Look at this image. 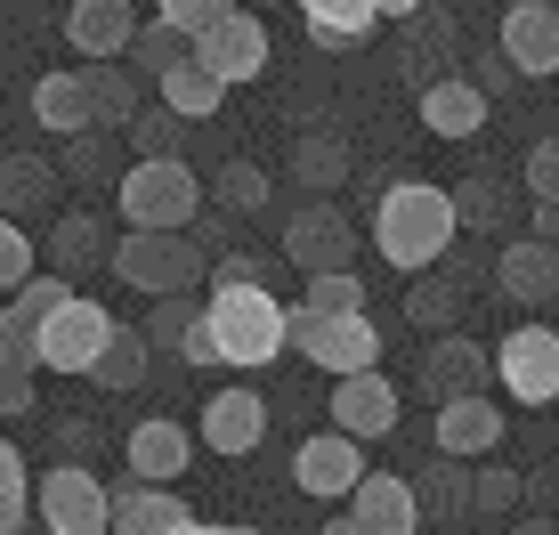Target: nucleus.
Segmentation results:
<instances>
[{
    "mask_svg": "<svg viewBox=\"0 0 559 535\" xmlns=\"http://www.w3.org/2000/svg\"><path fill=\"white\" fill-rule=\"evenodd\" d=\"M454 203H447V187H430V179H397V187H381V203H373V252L390 260V268H406V276H421V268H438L454 252Z\"/></svg>",
    "mask_w": 559,
    "mask_h": 535,
    "instance_id": "nucleus-1",
    "label": "nucleus"
},
{
    "mask_svg": "<svg viewBox=\"0 0 559 535\" xmlns=\"http://www.w3.org/2000/svg\"><path fill=\"white\" fill-rule=\"evenodd\" d=\"M203 333H211V349H219V366L260 373V366L284 357V300L267 293V284H211Z\"/></svg>",
    "mask_w": 559,
    "mask_h": 535,
    "instance_id": "nucleus-2",
    "label": "nucleus"
},
{
    "mask_svg": "<svg viewBox=\"0 0 559 535\" xmlns=\"http://www.w3.org/2000/svg\"><path fill=\"white\" fill-rule=\"evenodd\" d=\"M195 212H203V179L187 170V155L130 163L122 170V219H130V236H187Z\"/></svg>",
    "mask_w": 559,
    "mask_h": 535,
    "instance_id": "nucleus-3",
    "label": "nucleus"
},
{
    "mask_svg": "<svg viewBox=\"0 0 559 535\" xmlns=\"http://www.w3.org/2000/svg\"><path fill=\"white\" fill-rule=\"evenodd\" d=\"M106 260H114V276H122L130 293H146V300L195 293L203 268H211V252H195L187 236H122V243H106Z\"/></svg>",
    "mask_w": 559,
    "mask_h": 535,
    "instance_id": "nucleus-4",
    "label": "nucleus"
},
{
    "mask_svg": "<svg viewBox=\"0 0 559 535\" xmlns=\"http://www.w3.org/2000/svg\"><path fill=\"white\" fill-rule=\"evenodd\" d=\"M487 381H503V397L511 406H551L559 397V341H551V324H511L503 341L487 349Z\"/></svg>",
    "mask_w": 559,
    "mask_h": 535,
    "instance_id": "nucleus-5",
    "label": "nucleus"
},
{
    "mask_svg": "<svg viewBox=\"0 0 559 535\" xmlns=\"http://www.w3.org/2000/svg\"><path fill=\"white\" fill-rule=\"evenodd\" d=\"M284 349H300L308 366H324L333 381H349V373H381V333H373V317H333V324H308L284 309Z\"/></svg>",
    "mask_w": 559,
    "mask_h": 535,
    "instance_id": "nucleus-6",
    "label": "nucleus"
},
{
    "mask_svg": "<svg viewBox=\"0 0 559 535\" xmlns=\"http://www.w3.org/2000/svg\"><path fill=\"white\" fill-rule=\"evenodd\" d=\"M106 333H114V309H98L90 293H73L66 309H49V317H41V333H33V366L82 381V373H90V357L106 349Z\"/></svg>",
    "mask_w": 559,
    "mask_h": 535,
    "instance_id": "nucleus-7",
    "label": "nucleus"
},
{
    "mask_svg": "<svg viewBox=\"0 0 559 535\" xmlns=\"http://www.w3.org/2000/svg\"><path fill=\"white\" fill-rule=\"evenodd\" d=\"M187 57H195V66H203L219 90L260 82V73H267V25H260L252 9H227L219 25H203L195 41H187Z\"/></svg>",
    "mask_w": 559,
    "mask_h": 535,
    "instance_id": "nucleus-8",
    "label": "nucleus"
},
{
    "mask_svg": "<svg viewBox=\"0 0 559 535\" xmlns=\"http://www.w3.org/2000/svg\"><path fill=\"white\" fill-rule=\"evenodd\" d=\"M33 520L49 535H106V487L90 463H57L33 479Z\"/></svg>",
    "mask_w": 559,
    "mask_h": 535,
    "instance_id": "nucleus-9",
    "label": "nucleus"
},
{
    "mask_svg": "<svg viewBox=\"0 0 559 535\" xmlns=\"http://www.w3.org/2000/svg\"><path fill=\"white\" fill-rule=\"evenodd\" d=\"M284 260H293L300 276H349L357 227L341 219L333 203H308V212H293V227H284Z\"/></svg>",
    "mask_w": 559,
    "mask_h": 535,
    "instance_id": "nucleus-10",
    "label": "nucleus"
},
{
    "mask_svg": "<svg viewBox=\"0 0 559 535\" xmlns=\"http://www.w3.org/2000/svg\"><path fill=\"white\" fill-rule=\"evenodd\" d=\"M495 57H503V73L551 82V73H559V16H551V0H519V9H503Z\"/></svg>",
    "mask_w": 559,
    "mask_h": 535,
    "instance_id": "nucleus-11",
    "label": "nucleus"
},
{
    "mask_svg": "<svg viewBox=\"0 0 559 535\" xmlns=\"http://www.w3.org/2000/svg\"><path fill=\"white\" fill-rule=\"evenodd\" d=\"M397 381L390 373H349V381H333V430L349 438V447H373V438H390L397 430Z\"/></svg>",
    "mask_w": 559,
    "mask_h": 535,
    "instance_id": "nucleus-12",
    "label": "nucleus"
},
{
    "mask_svg": "<svg viewBox=\"0 0 559 535\" xmlns=\"http://www.w3.org/2000/svg\"><path fill=\"white\" fill-rule=\"evenodd\" d=\"M357 479H365V447H349L341 430L300 438V454H293V487H300V495H317V503H341Z\"/></svg>",
    "mask_w": 559,
    "mask_h": 535,
    "instance_id": "nucleus-13",
    "label": "nucleus"
},
{
    "mask_svg": "<svg viewBox=\"0 0 559 535\" xmlns=\"http://www.w3.org/2000/svg\"><path fill=\"white\" fill-rule=\"evenodd\" d=\"M430 447L447 454V463H487V454H503V406H495V397H454V406H438Z\"/></svg>",
    "mask_w": 559,
    "mask_h": 535,
    "instance_id": "nucleus-14",
    "label": "nucleus"
},
{
    "mask_svg": "<svg viewBox=\"0 0 559 535\" xmlns=\"http://www.w3.org/2000/svg\"><path fill=\"white\" fill-rule=\"evenodd\" d=\"M471 260H462V252H447V260H438V268H421V276H414V293H406V317L421 324V333H454V324H462V309H471Z\"/></svg>",
    "mask_w": 559,
    "mask_h": 535,
    "instance_id": "nucleus-15",
    "label": "nucleus"
},
{
    "mask_svg": "<svg viewBox=\"0 0 559 535\" xmlns=\"http://www.w3.org/2000/svg\"><path fill=\"white\" fill-rule=\"evenodd\" d=\"M421 390L430 406H454V397H487V341L471 333H438L430 357H421Z\"/></svg>",
    "mask_w": 559,
    "mask_h": 535,
    "instance_id": "nucleus-16",
    "label": "nucleus"
},
{
    "mask_svg": "<svg viewBox=\"0 0 559 535\" xmlns=\"http://www.w3.org/2000/svg\"><path fill=\"white\" fill-rule=\"evenodd\" d=\"M122 454H130V471H139V487H179L187 463H195V438L170 423V414H146V423L122 438Z\"/></svg>",
    "mask_w": 559,
    "mask_h": 535,
    "instance_id": "nucleus-17",
    "label": "nucleus"
},
{
    "mask_svg": "<svg viewBox=\"0 0 559 535\" xmlns=\"http://www.w3.org/2000/svg\"><path fill=\"white\" fill-rule=\"evenodd\" d=\"M487 284L511 300V309H551V293H559V260H551V243H503L487 268Z\"/></svg>",
    "mask_w": 559,
    "mask_h": 535,
    "instance_id": "nucleus-18",
    "label": "nucleus"
},
{
    "mask_svg": "<svg viewBox=\"0 0 559 535\" xmlns=\"http://www.w3.org/2000/svg\"><path fill=\"white\" fill-rule=\"evenodd\" d=\"M260 438H267V397L243 390V381H227V390L203 406V447H211V454H236V463H243Z\"/></svg>",
    "mask_w": 559,
    "mask_h": 535,
    "instance_id": "nucleus-19",
    "label": "nucleus"
},
{
    "mask_svg": "<svg viewBox=\"0 0 559 535\" xmlns=\"http://www.w3.org/2000/svg\"><path fill=\"white\" fill-rule=\"evenodd\" d=\"M349 503V520L365 535H421V511H414V487L397 479V471H365V479L341 495Z\"/></svg>",
    "mask_w": 559,
    "mask_h": 535,
    "instance_id": "nucleus-20",
    "label": "nucleus"
},
{
    "mask_svg": "<svg viewBox=\"0 0 559 535\" xmlns=\"http://www.w3.org/2000/svg\"><path fill=\"white\" fill-rule=\"evenodd\" d=\"M195 511L179 503V487H114L106 495V535H179Z\"/></svg>",
    "mask_w": 559,
    "mask_h": 535,
    "instance_id": "nucleus-21",
    "label": "nucleus"
},
{
    "mask_svg": "<svg viewBox=\"0 0 559 535\" xmlns=\"http://www.w3.org/2000/svg\"><path fill=\"white\" fill-rule=\"evenodd\" d=\"M130 33H139L130 0H73V9H66V41L82 49L90 66H114V57L130 49Z\"/></svg>",
    "mask_w": 559,
    "mask_h": 535,
    "instance_id": "nucleus-22",
    "label": "nucleus"
},
{
    "mask_svg": "<svg viewBox=\"0 0 559 535\" xmlns=\"http://www.w3.org/2000/svg\"><path fill=\"white\" fill-rule=\"evenodd\" d=\"M414 106H421V130H430V139H478V130H487V98H478L462 73L454 82H430Z\"/></svg>",
    "mask_w": 559,
    "mask_h": 535,
    "instance_id": "nucleus-23",
    "label": "nucleus"
},
{
    "mask_svg": "<svg viewBox=\"0 0 559 535\" xmlns=\"http://www.w3.org/2000/svg\"><path fill=\"white\" fill-rule=\"evenodd\" d=\"M82 98H90V130H122L146 106V82L114 57V66H82Z\"/></svg>",
    "mask_w": 559,
    "mask_h": 535,
    "instance_id": "nucleus-24",
    "label": "nucleus"
},
{
    "mask_svg": "<svg viewBox=\"0 0 559 535\" xmlns=\"http://www.w3.org/2000/svg\"><path fill=\"white\" fill-rule=\"evenodd\" d=\"M90 268H106V227L90 219V212L49 219V276H57V284H82Z\"/></svg>",
    "mask_w": 559,
    "mask_h": 535,
    "instance_id": "nucleus-25",
    "label": "nucleus"
},
{
    "mask_svg": "<svg viewBox=\"0 0 559 535\" xmlns=\"http://www.w3.org/2000/svg\"><path fill=\"white\" fill-rule=\"evenodd\" d=\"M154 90H163V98H154V106H163V114H170V122H179V130H187V122H211V114L227 106V90L211 82V73L195 66V57H179V66H170V73H163V82H154Z\"/></svg>",
    "mask_w": 559,
    "mask_h": 535,
    "instance_id": "nucleus-26",
    "label": "nucleus"
},
{
    "mask_svg": "<svg viewBox=\"0 0 559 535\" xmlns=\"http://www.w3.org/2000/svg\"><path fill=\"white\" fill-rule=\"evenodd\" d=\"M406 487H414V511H421V520H462V511H471V463L430 454V463H421V479H406Z\"/></svg>",
    "mask_w": 559,
    "mask_h": 535,
    "instance_id": "nucleus-27",
    "label": "nucleus"
},
{
    "mask_svg": "<svg viewBox=\"0 0 559 535\" xmlns=\"http://www.w3.org/2000/svg\"><path fill=\"white\" fill-rule=\"evenodd\" d=\"M146 366H154V357H146V341L130 333V324H114V333H106V349L90 357V373H82V381H98V390L130 397V390H146Z\"/></svg>",
    "mask_w": 559,
    "mask_h": 535,
    "instance_id": "nucleus-28",
    "label": "nucleus"
},
{
    "mask_svg": "<svg viewBox=\"0 0 559 535\" xmlns=\"http://www.w3.org/2000/svg\"><path fill=\"white\" fill-rule=\"evenodd\" d=\"M33 122H49L57 139H82V130H90L82 73H41V82H33Z\"/></svg>",
    "mask_w": 559,
    "mask_h": 535,
    "instance_id": "nucleus-29",
    "label": "nucleus"
},
{
    "mask_svg": "<svg viewBox=\"0 0 559 535\" xmlns=\"http://www.w3.org/2000/svg\"><path fill=\"white\" fill-rule=\"evenodd\" d=\"M49 187H57V170L41 155H0V219L49 212Z\"/></svg>",
    "mask_w": 559,
    "mask_h": 535,
    "instance_id": "nucleus-30",
    "label": "nucleus"
},
{
    "mask_svg": "<svg viewBox=\"0 0 559 535\" xmlns=\"http://www.w3.org/2000/svg\"><path fill=\"white\" fill-rule=\"evenodd\" d=\"M293 317H308V324L365 317V284H357V268H349V276H308V293L293 300Z\"/></svg>",
    "mask_w": 559,
    "mask_h": 535,
    "instance_id": "nucleus-31",
    "label": "nucleus"
},
{
    "mask_svg": "<svg viewBox=\"0 0 559 535\" xmlns=\"http://www.w3.org/2000/svg\"><path fill=\"white\" fill-rule=\"evenodd\" d=\"M300 16H308V33L333 41V49H349V41L373 33V9H365V0H300Z\"/></svg>",
    "mask_w": 559,
    "mask_h": 535,
    "instance_id": "nucleus-32",
    "label": "nucleus"
},
{
    "mask_svg": "<svg viewBox=\"0 0 559 535\" xmlns=\"http://www.w3.org/2000/svg\"><path fill=\"white\" fill-rule=\"evenodd\" d=\"M122 57H130V73H139V82H163V73L187 57V33H170L163 16H154V25L130 33V49H122Z\"/></svg>",
    "mask_w": 559,
    "mask_h": 535,
    "instance_id": "nucleus-33",
    "label": "nucleus"
},
{
    "mask_svg": "<svg viewBox=\"0 0 559 535\" xmlns=\"http://www.w3.org/2000/svg\"><path fill=\"white\" fill-rule=\"evenodd\" d=\"M414 25V73H421V90L430 82H454V16H406Z\"/></svg>",
    "mask_w": 559,
    "mask_h": 535,
    "instance_id": "nucleus-34",
    "label": "nucleus"
},
{
    "mask_svg": "<svg viewBox=\"0 0 559 535\" xmlns=\"http://www.w3.org/2000/svg\"><path fill=\"white\" fill-rule=\"evenodd\" d=\"M33 520V471L16 454V438H0V535H16Z\"/></svg>",
    "mask_w": 559,
    "mask_h": 535,
    "instance_id": "nucleus-35",
    "label": "nucleus"
},
{
    "mask_svg": "<svg viewBox=\"0 0 559 535\" xmlns=\"http://www.w3.org/2000/svg\"><path fill=\"white\" fill-rule=\"evenodd\" d=\"M195 309H203L195 293H170V300H154V309H146V324H130V333L146 341V357H154V349H170V357H179V333L195 324Z\"/></svg>",
    "mask_w": 559,
    "mask_h": 535,
    "instance_id": "nucleus-36",
    "label": "nucleus"
},
{
    "mask_svg": "<svg viewBox=\"0 0 559 535\" xmlns=\"http://www.w3.org/2000/svg\"><path fill=\"white\" fill-rule=\"evenodd\" d=\"M447 203H454V227H495V212H503V179L478 170V179L447 187Z\"/></svg>",
    "mask_w": 559,
    "mask_h": 535,
    "instance_id": "nucleus-37",
    "label": "nucleus"
},
{
    "mask_svg": "<svg viewBox=\"0 0 559 535\" xmlns=\"http://www.w3.org/2000/svg\"><path fill=\"white\" fill-rule=\"evenodd\" d=\"M122 130H130V146H139V163H170L179 155V122H170L163 106H139Z\"/></svg>",
    "mask_w": 559,
    "mask_h": 535,
    "instance_id": "nucleus-38",
    "label": "nucleus"
},
{
    "mask_svg": "<svg viewBox=\"0 0 559 535\" xmlns=\"http://www.w3.org/2000/svg\"><path fill=\"white\" fill-rule=\"evenodd\" d=\"M211 195H219V212H260L267 203V170L260 163H227L219 179H211Z\"/></svg>",
    "mask_w": 559,
    "mask_h": 535,
    "instance_id": "nucleus-39",
    "label": "nucleus"
},
{
    "mask_svg": "<svg viewBox=\"0 0 559 535\" xmlns=\"http://www.w3.org/2000/svg\"><path fill=\"white\" fill-rule=\"evenodd\" d=\"M519 495H527V479H519L511 463L471 471V511H519Z\"/></svg>",
    "mask_w": 559,
    "mask_h": 535,
    "instance_id": "nucleus-40",
    "label": "nucleus"
},
{
    "mask_svg": "<svg viewBox=\"0 0 559 535\" xmlns=\"http://www.w3.org/2000/svg\"><path fill=\"white\" fill-rule=\"evenodd\" d=\"M33 333H41L33 317L0 309V373H41V366H33Z\"/></svg>",
    "mask_w": 559,
    "mask_h": 535,
    "instance_id": "nucleus-41",
    "label": "nucleus"
},
{
    "mask_svg": "<svg viewBox=\"0 0 559 535\" xmlns=\"http://www.w3.org/2000/svg\"><path fill=\"white\" fill-rule=\"evenodd\" d=\"M341 163H349V155H341V130H317V139H300V179H308V187H333Z\"/></svg>",
    "mask_w": 559,
    "mask_h": 535,
    "instance_id": "nucleus-42",
    "label": "nucleus"
},
{
    "mask_svg": "<svg viewBox=\"0 0 559 535\" xmlns=\"http://www.w3.org/2000/svg\"><path fill=\"white\" fill-rule=\"evenodd\" d=\"M154 9H163V25H170V33H187V41H195V33H203V25H219L236 0H154Z\"/></svg>",
    "mask_w": 559,
    "mask_h": 535,
    "instance_id": "nucleus-43",
    "label": "nucleus"
},
{
    "mask_svg": "<svg viewBox=\"0 0 559 535\" xmlns=\"http://www.w3.org/2000/svg\"><path fill=\"white\" fill-rule=\"evenodd\" d=\"M25 276H33V236L16 219H0V293H16Z\"/></svg>",
    "mask_w": 559,
    "mask_h": 535,
    "instance_id": "nucleus-44",
    "label": "nucleus"
},
{
    "mask_svg": "<svg viewBox=\"0 0 559 535\" xmlns=\"http://www.w3.org/2000/svg\"><path fill=\"white\" fill-rule=\"evenodd\" d=\"M527 195H535V203H559V146H551V139L527 146Z\"/></svg>",
    "mask_w": 559,
    "mask_h": 535,
    "instance_id": "nucleus-45",
    "label": "nucleus"
},
{
    "mask_svg": "<svg viewBox=\"0 0 559 535\" xmlns=\"http://www.w3.org/2000/svg\"><path fill=\"white\" fill-rule=\"evenodd\" d=\"M203 276H211V284H267V260H260V252H227V260H211Z\"/></svg>",
    "mask_w": 559,
    "mask_h": 535,
    "instance_id": "nucleus-46",
    "label": "nucleus"
},
{
    "mask_svg": "<svg viewBox=\"0 0 559 535\" xmlns=\"http://www.w3.org/2000/svg\"><path fill=\"white\" fill-rule=\"evenodd\" d=\"M179 366H219V349H211V333H203V309H195V324L179 333Z\"/></svg>",
    "mask_w": 559,
    "mask_h": 535,
    "instance_id": "nucleus-47",
    "label": "nucleus"
},
{
    "mask_svg": "<svg viewBox=\"0 0 559 535\" xmlns=\"http://www.w3.org/2000/svg\"><path fill=\"white\" fill-rule=\"evenodd\" d=\"M0 414H33V373H0Z\"/></svg>",
    "mask_w": 559,
    "mask_h": 535,
    "instance_id": "nucleus-48",
    "label": "nucleus"
},
{
    "mask_svg": "<svg viewBox=\"0 0 559 535\" xmlns=\"http://www.w3.org/2000/svg\"><path fill=\"white\" fill-rule=\"evenodd\" d=\"M365 9H373V25H381V16H397V25H406V16H421V0H365Z\"/></svg>",
    "mask_w": 559,
    "mask_h": 535,
    "instance_id": "nucleus-49",
    "label": "nucleus"
},
{
    "mask_svg": "<svg viewBox=\"0 0 559 535\" xmlns=\"http://www.w3.org/2000/svg\"><path fill=\"white\" fill-rule=\"evenodd\" d=\"M317 535H365V527H357V520H349V511H333V520H324V527H317Z\"/></svg>",
    "mask_w": 559,
    "mask_h": 535,
    "instance_id": "nucleus-50",
    "label": "nucleus"
},
{
    "mask_svg": "<svg viewBox=\"0 0 559 535\" xmlns=\"http://www.w3.org/2000/svg\"><path fill=\"white\" fill-rule=\"evenodd\" d=\"M179 535H227V527H219V520H187Z\"/></svg>",
    "mask_w": 559,
    "mask_h": 535,
    "instance_id": "nucleus-51",
    "label": "nucleus"
},
{
    "mask_svg": "<svg viewBox=\"0 0 559 535\" xmlns=\"http://www.w3.org/2000/svg\"><path fill=\"white\" fill-rule=\"evenodd\" d=\"M236 9H252V16H260V9H267V0H236Z\"/></svg>",
    "mask_w": 559,
    "mask_h": 535,
    "instance_id": "nucleus-52",
    "label": "nucleus"
},
{
    "mask_svg": "<svg viewBox=\"0 0 559 535\" xmlns=\"http://www.w3.org/2000/svg\"><path fill=\"white\" fill-rule=\"evenodd\" d=\"M527 535H551V527H544V520H535V527H527Z\"/></svg>",
    "mask_w": 559,
    "mask_h": 535,
    "instance_id": "nucleus-53",
    "label": "nucleus"
},
{
    "mask_svg": "<svg viewBox=\"0 0 559 535\" xmlns=\"http://www.w3.org/2000/svg\"><path fill=\"white\" fill-rule=\"evenodd\" d=\"M227 535H260V527H227Z\"/></svg>",
    "mask_w": 559,
    "mask_h": 535,
    "instance_id": "nucleus-54",
    "label": "nucleus"
}]
</instances>
